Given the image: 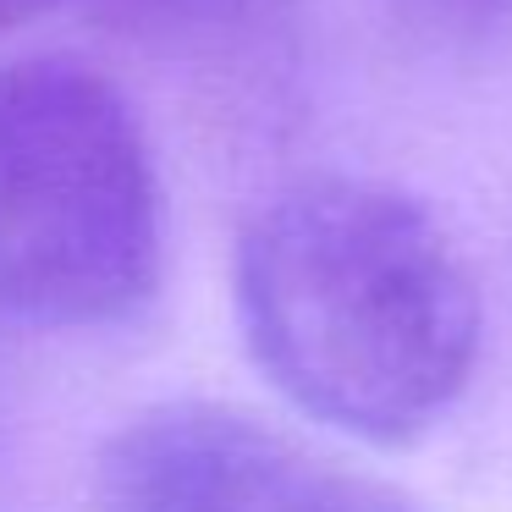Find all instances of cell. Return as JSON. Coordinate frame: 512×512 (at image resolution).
<instances>
[{
    "label": "cell",
    "instance_id": "1",
    "mask_svg": "<svg viewBox=\"0 0 512 512\" xmlns=\"http://www.w3.org/2000/svg\"><path fill=\"white\" fill-rule=\"evenodd\" d=\"M248 358L309 419L369 446L430 435L479 364V287L413 193L303 177L270 193L232 248Z\"/></svg>",
    "mask_w": 512,
    "mask_h": 512
},
{
    "label": "cell",
    "instance_id": "2",
    "mask_svg": "<svg viewBox=\"0 0 512 512\" xmlns=\"http://www.w3.org/2000/svg\"><path fill=\"white\" fill-rule=\"evenodd\" d=\"M166 276V199L127 94L72 56L0 61V320L94 331Z\"/></svg>",
    "mask_w": 512,
    "mask_h": 512
},
{
    "label": "cell",
    "instance_id": "3",
    "mask_svg": "<svg viewBox=\"0 0 512 512\" xmlns=\"http://www.w3.org/2000/svg\"><path fill=\"white\" fill-rule=\"evenodd\" d=\"M94 512H424L391 479L353 468L232 402H155L105 435Z\"/></svg>",
    "mask_w": 512,
    "mask_h": 512
},
{
    "label": "cell",
    "instance_id": "4",
    "mask_svg": "<svg viewBox=\"0 0 512 512\" xmlns=\"http://www.w3.org/2000/svg\"><path fill=\"white\" fill-rule=\"evenodd\" d=\"M127 34L160 39V45H204L221 50L215 39H243L259 28L265 0H105Z\"/></svg>",
    "mask_w": 512,
    "mask_h": 512
},
{
    "label": "cell",
    "instance_id": "5",
    "mask_svg": "<svg viewBox=\"0 0 512 512\" xmlns=\"http://www.w3.org/2000/svg\"><path fill=\"white\" fill-rule=\"evenodd\" d=\"M430 6L441 23H457V28H474V23H490V17L512 12V0H419Z\"/></svg>",
    "mask_w": 512,
    "mask_h": 512
},
{
    "label": "cell",
    "instance_id": "6",
    "mask_svg": "<svg viewBox=\"0 0 512 512\" xmlns=\"http://www.w3.org/2000/svg\"><path fill=\"white\" fill-rule=\"evenodd\" d=\"M61 0H0V39L6 34H23L28 23H39L45 12H56Z\"/></svg>",
    "mask_w": 512,
    "mask_h": 512
}]
</instances>
